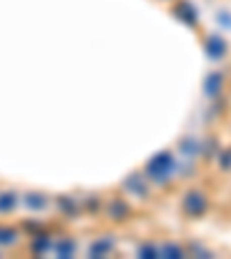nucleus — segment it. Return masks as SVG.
<instances>
[{"label":"nucleus","instance_id":"nucleus-20","mask_svg":"<svg viewBox=\"0 0 231 259\" xmlns=\"http://www.w3.org/2000/svg\"><path fill=\"white\" fill-rule=\"evenodd\" d=\"M185 252L194 254V257H213V252H210V250L201 248V245H197V243H192L190 248H185Z\"/></svg>","mask_w":231,"mask_h":259},{"label":"nucleus","instance_id":"nucleus-2","mask_svg":"<svg viewBox=\"0 0 231 259\" xmlns=\"http://www.w3.org/2000/svg\"><path fill=\"white\" fill-rule=\"evenodd\" d=\"M208 210V197L199 190H190L183 197V213L190 218H199Z\"/></svg>","mask_w":231,"mask_h":259},{"label":"nucleus","instance_id":"nucleus-9","mask_svg":"<svg viewBox=\"0 0 231 259\" xmlns=\"http://www.w3.org/2000/svg\"><path fill=\"white\" fill-rule=\"evenodd\" d=\"M222 88H224V74H222V72H208V74L204 76V95L206 97L215 100L222 93Z\"/></svg>","mask_w":231,"mask_h":259},{"label":"nucleus","instance_id":"nucleus-13","mask_svg":"<svg viewBox=\"0 0 231 259\" xmlns=\"http://www.w3.org/2000/svg\"><path fill=\"white\" fill-rule=\"evenodd\" d=\"M51 245H54V238L49 236V234H35L30 241V252L47 254V252H51Z\"/></svg>","mask_w":231,"mask_h":259},{"label":"nucleus","instance_id":"nucleus-21","mask_svg":"<svg viewBox=\"0 0 231 259\" xmlns=\"http://www.w3.org/2000/svg\"><path fill=\"white\" fill-rule=\"evenodd\" d=\"M86 208L93 210V213H100V210H102V201H100V197H88V199H86Z\"/></svg>","mask_w":231,"mask_h":259},{"label":"nucleus","instance_id":"nucleus-8","mask_svg":"<svg viewBox=\"0 0 231 259\" xmlns=\"http://www.w3.org/2000/svg\"><path fill=\"white\" fill-rule=\"evenodd\" d=\"M129 213H132V208H129V201L120 199V197H116V199H111L107 204V215L111 218L113 222H125L129 218Z\"/></svg>","mask_w":231,"mask_h":259},{"label":"nucleus","instance_id":"nucleus-1","mask_svg":"<svg viewBox=\"0 0 231 259\" xmlns=\"http://www.w3.org/2000/svg\"><path fill=\"white\" fill-rule=\"evenodd\" d=\"M176 171H178V162L173 157V153L169 151L155 153L144 167V176L148 178V183H155V185H167Z\"/></svg>","mask_w":231,"mask_h":259},{"label":"nucleus","instance_id":"nucleus-17","mask_svg":"<svg viewBox=\"0 0 231 259\" xmlns=\"http://www.w3.org/2000/svg\"><path fill=\"white\" fill-rule=\"evenodd\" d=\"M136 254L144 259H157L160 257V245H155V243H144V245H139Z\"/></svg>","mask_w":231,"mask_h":259},{"label":"nucleus","instance_id":"nucleus-18","mask_svg":"<svg viewBox=\"0 0 231 259\" xmlns=\"http://www.w3.org/2000/svg\"><path fill=\"white\" fill-rule=\"evenodd\" d=\"M217 167H220L222 171H231V146L217 151Z\"/></svg>","mask_w":231,"mask_h":259},{"label":"nucleus","instance_id":"nucleus-19","mask_svg":"<svg viewBox=\"0 0 231 259\" xmlns=\"http://www.w3.org/2000/svg\"><path fill=\"white\" fill-rule=\"evenodd\" d=\"M215 151H220V148H217V141L213 139V137H210V139H204V141H201V155H204V157H210Z\"/></svg>","mask_w":231,"mask_h":259},{"label":"nucleus","instance_id":"nucleus-14","mask_svg":"<svg viewBox=\"0 0 231 259\" xmlns=\"http://www.w3.org/2000/svg\"><path fill=\"white\" fill-rule=\"evenodd\" d=\"M16 241H19V232L14 227L0 225V248H12V245H16Z\"/></svg>","mask_w":231,"mask_h":259},{"label":"nucleus","instance_id":"nucleus-3","mask_svg":"<svg viewBox=\"0 0 231 259\" xmlns=\"http://www.w3.org/2000/svg\"><path fill=\"white\" fill-rule=\"evenodd\" d=\"M123 190L134 199H146L151 194V185H148V178L144 174H129L123 181Z\"/></svg>","mask_w":231,"mask_h":259},{"label":"nucleus","instance_id":"nucleus-15","mask_svg":"<svg viewBox=\"0 0 231 259\" xmlns=\"http://www.w3.org/2000/svg\"><path fill=\"white\" fill-rule=\"evenodd\" d=\"M185 250L180 248V245H176V243H164V245H160V257H169V259H180L185 257Z\"/></svg>","mask_w":231,"mask_h":259},{"label":"nucleus","instance_id":"nucleus-4","mask_svg":"<svg viewBox=\"0 0 231 259\" xmlns=\"http://www.w3.org/2000/svg\"><path fill=\"white\" fill-rule=\"evenodd\" d=\"M173 16H176L180 23H185L188 28H194L199 23V12L194 10V5L190 0H178L176 5H173Z\"/></svg>","mask_w":231,"mask_h":259},{"label":"nucleus","instance_id":"nucleus-7","mask_svg":"<svg viewBox=\"0 0 231 259\" xmlns=\"http://www.w3.org/2000/svg\"><path fill=\"white\" fill-rule=\"evenodd\" d=\"M56 208L60 210V215L65 218H79L81 215V201L70 197V194H60L56 197Z\"/></svg>","mask_w":231,"mask_h":259},{"label":"nucleus","instance_id":"nucleus-6","mask_svg":"<svg viewBox=\"0 0 231 259\" xmlns=\"http://www.w3.org/2000/svg\"><path fill=\"white\" fill-rule=\"evenodd\" d=\"M116 248V238L113 236H100L88 245V257L93 259H102V257H109Z\"/></svg>","mask_w":231,"mask_h":259},{"label":"nucleus","instance_id":"nucleus-5","mask_svg":"<svg viewBox=\"0 0 231 259\" xmlns=\"http://www.w3.org/2000/svg\"><path fill=\"white\" fill-rule=\"evenodd\" d=\"M204 51L208 54L210 60H220L226 56V42L222 35H217V32H210L208 37L204 39Z\"/></svg>","mask_w":231,"mask_h":259},{"label":"nucleus","instance_id":"nucleus-11","mask_svg":"<svg viewBox=\"0 0 231 259\" xmlns=\"http://www.w3.org/2000/svg\"><path fill=\"white\" fill-rule=\"evenodd\" d=\"M51 252H54L56 257H60V259H70V257H74V252H76V243L72 241L70 236L56 238L54 245H51Z\"/></svg>","mask_w":231,"mask_h":259},{"label":"nucleus","instance_id":"nucleus-10","mask_svg":"<svg viewBox=\"0 0 231 259\" xmlns=\"http://www.w3.org/2000/svg\"><path fill=\"white\" fill-rule=\"evenodd\" d=\"M21 204L32 213H42L49 208V197L44 192H26L21 197Z\"/></svg>","mask_w":231,"mask_h":259},{"label":"nucleus","instance_id":"nucleus-12","mask_svg":"<svg viewBox=\"0 0 231 259\" xmlns=\"http://www.w3.org/2000/svg\"><path fill=\"white\" fill-rule=\"evenodd\" d=\"M21 204V197L14 192V190H3L0 192V215H10L19 208Z\"/></svg>","mask_w":231,"mask_h":259},{"label":"nucleus","instance_id":"nucleus-16","mask_svg":"<svg viewBox=\"0 0 231 259\" xmlns=\"http://www.w3.org/2000/svg\"><path fill=\"white\" fill-rule=\"evenodd\" d=\"M180 151H183L188 157L199 155V153H201V141L192 139V137H185V139L180 141Z\"/></svg>","mask_w":231,"mask_h":259}]
</instances>
